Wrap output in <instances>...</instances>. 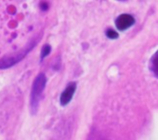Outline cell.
<instances>
[{"mask_svg": "<svg viewBox=\"0 0 158 140\" xmlns=\"http://www.w3.org/2000/svg\"><path fill=\"white\" fill-rule=\"evenodd\" d=\"M77 88V83L75 82L69 83L61 93L59 102L63 107L67 105L72 100Z\"/></svg>", "mask_w": 158, "mask_h": 140, "instance_id": "cell-3", "label": "cell"}, {"mask_svg": "<svg viewBox=\"0 0 158 140\" xmlns=\"http://www.w3.org/2000/svg\"><path fill=\"white\" fill-rule=\"evenodd\" d=\"M135 22V19L132 15L127 14H123L117 18L115 23L117 28L120 31H123L131 27Z\"/></svg>", "mask_w": 158, "mask_h": 140, "instance_id": "cell-4", "label": "cell"}, {"mask_svg": "<svg viewBox=\"0 0 158 140\" xmlns=\"http://www.w3.org/2000/svg\"><path fill=\"white\" fill-rule=\"evenodd\" d=\"M51 47L48 44H45L42 46L40 52V59L43 60L50 53L51 51Z\"/></svg>", "mask_w": 158, "mask_h": 140, "instance_id": "cell-6", "label": "cell"}, {"mask_svg": "<svg viewBox=\"0 0 158 140\" xmlns=\"http://www.w3.org/2000/svg\"><path fill=\"white\" fill-rule=\"evenodd\" d=\"M47 81V77L43 73L38 74L33 81L29 100L30 111L31 114L33 115H35L38 112Z\"/></svg>", "mask_w": 158, "mask_h": 140, "instance_id": "cell-1", "label": "cell"}, {"mask_svg": "<svg viewBox=\"0 0 158 140\" xmlns=\"http://www.w3.org/2000/svg\"><path fill=\"white\" fill-rule=\"evenodd\" d=\"M40 9L43 11H45L47 10L48 8V3L45 2H42L40 4Z\"/></svg>", "mask_w": 158, "mask_h": 140, "instance_id": "cell-8", "label": "cell"}, {"mask_svg": "<svg viewBox=\"0 0 158 140\" xmlns=\"http://www.w3.org/2000/svg\"><path fill=\"white\" fill-rule=\"evenodd\" d=\"M106 36L109 38L111 39H115L118 37V33L113 29H109L106 32Z\"/></svg>", "mask_w": 158, "mask_h": 140, "instance_id": "cell-7", "label": "cell"}, {"mask_svg": "<svg viewBox=\"0 0 158 140\" xmlns=\"http://www.w3.org/2000/svg\"><path fill=\"white\" fill-rule=\"evenodd\" d=\"M118 0V1H125L126 0Z\"/></svg>", "mask_w": 158, "mask_h": 140, "instance_id": "cell-9", "label": "cell"}, {"mask_svg": "<svg viewBox=\"0 0 158 140\" xmlns=\"http://www.w3.org/2000/svg\"><path fill=\"white\" fill-rule=\"evenodd\" d=\"M151 62V69L155 76L157 77L158 73V53L157 52L153 55Z\"/></svg>", "mask_w": 158, "mask_h": 140, "instance_id": "cell-5", "label": "cell"}, {"mask_svg": "<svg viewBox=\"0 0 158 140\" xmlns=\"http://www.w3.org/2000/svg\"><path fill=\"white\" fill-rule=\"evenodd\" d=\"M37 43L36 40H34L22 49L2 57L0 59V69L8 68L20 62L35 47Z\"/></svg>", "mask_w": 158, "mask_h": 140, "instance_id": "cell-2", "label": "cell"}]
</instances>
